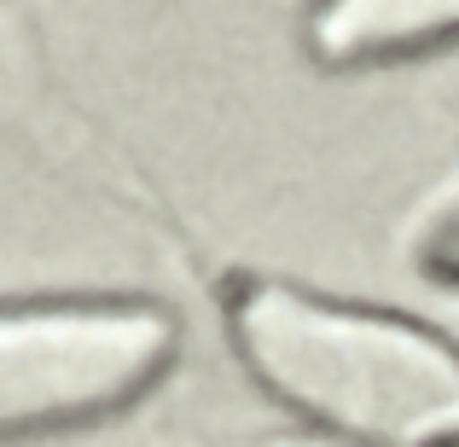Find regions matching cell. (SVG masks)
Returning <instances> with one entry per match:
<instances>
[{"label": "cell", "instance_id": "1", "mask_svg": "<svg viewBox=\"0 0 459 447\" xmlns=\"http://www.w3.org/2000/svg\"><path fill=\"white\" fill-rule=\"evenodd\" d=\"M227 325L250 372L314 425L360 447L459 442V348L425 325L280 279L238 285Z\"/></svg>", "mask_w": 459, "mask_h": 447}, {"label": "cell", "instance_id": "2", "mask_svg": "<svg viewBox=\"0 0 459 447\" xmlns=\"http://www.w3.org/2000/svg\"><path fill=\"white\" fill-rule=\"evenodd\" d=\"M175 355V320L152 302L0 308V442L111 418Z\"/></svg>", "mask_w": 459, "mask_h": 447}, {"label": "cell", "instance_id": "3", "mask_svg": "<svg viewBox=\"0 0 459 447\" xmlns=\"http://www.w3.org/2000/svg\"><path fill=\"white\" fill-rule=\"evenodd\" d=\"M459 41V0H320L308 47L332 70L395 64Z\"/></svg>", "mask_w": 459, "mask_h": 447}, {"label": "cell", "instance_id": "4", "mask_svg": "<svg viewBox=\"0 0 459 447\" xmlns=\"http://www.w3.org/2000/svg\"><path fill=\"white\" fill-rule=\"evenodd\" d=\"M419 268L442 285H459V192L419 227Z\"/></svg>", "mask_w": 459, "mask_h": 447}]
</instances>
